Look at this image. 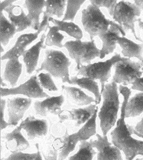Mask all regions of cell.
I'll return each mask as SVG.
<instances>
[{"instance_id":"7a4b0ae2","label":"cell","mask_w":143,"mask_h":160,"mask_svg":"<svg viewBox=\"0 0 143 160\" xmlns=\"http://www.w3.org/2000/svg\"><path fill=\"white\" fill-rule=\"evenodd\" d=\"M102 105L98 117L103 135L107 132L117 123L118 112L120 108L119 94L117 84L112 82L105 85L102 93Z\"/></svg>"},{"instance_id":"4fadbf2b","label":"cell","mask_w":143,"mask_h":160,"mask_svg":"<svg viewBox=\"0 0 143 160\" xmlns=\"http://www.w3.org/2000/svg\"><path fill=\"white\" fill-rule=\"evenodd\" d=\"M97 106L96 104H90L89 106L77 109L64 110L61 115L59 117L60 122L66 120L75 121V126L79 127L82 124H85L94 114Z\"/></svg>"},{"instance_id":"ab89813d","label":"cell","mask_w":143,"mask_h":160,"mask_svg":"<svg viewBox=\"0 0 143 160\" xmlns=\"http://www.w3.org/2000/svg\"><path fill=\"white\" fill-rule=\"evenodd\" d=\"M131 89L143 92V77L137 78L132 84Z\"/></svg>"},{"instance_id":"d6a6232c","label":"cell","mask_w":143,"mask_h":160,"mask_svg":"<svg viewBox=\"0 0 143 160\" xmlns=\"http://www.w3.org/2000/svg\"><path fill=\"white\" fill-rule=\"evenodd\" d=\"M49 31L45 38V45L47 46H55L57 48H64L62 41L64 36L59 32V30L56 26H49Z\"/></svg>"},{"instance_id":"9a60e30c","label":"cell","mask_w":143,"mask_h":160,"mask_svg":"<svg viewBox=\"0 0 143 160\" xmlns=\"http://www.w3.org/2000/svg\"><path fill=\"white\" fill-rule=\"evenodd\" d=\"M22 129V124L11 131L5 134L2 138L5 140V147L11 153L21 152L30 148V143L24 137L21 131Z\"/></svg>"},{"instance_id":"681fc988","label":"cell","mask_w":143,"mask_h":160,"mask_svg":"<svg viewBox=\"0 0 143 160\" xmlns=\"http://www.w3.org/2000/svg\"><path fill=\"white\" fill-rule=\"evenodd\" d=\"M142 70H143V68H142Z\"/></svg>"},{"instance_id":"5b68a950","label":"cell","mask_w":143,"mask_h":160,"mask_svg":"<svg viewBox=\"0 0 143 160\" xmlns=\"http://www.w3.org/2000/svg\"><path fill=\"white\" fill-rule=\"evenodd\" d=\"M69 51L70 58L77 63L76 70H79L82 63L90 64L92 61L100 57L101 50L97 48L95 40H70L64 44Z\"/></svg>"},{"instance_id":"7402d4cb","label":"cell","mask_w":143,"mask_h":160,"mask_svg":"<svg viewBox=\"0 0 143 160\" xmlns=\"http://www.w3.org/2000/svg\"><path fill=\"white\" fill-rule=\"evenodd\" d=\"M22 64L18 58H14L7 61L6 63L2 79L8 82L11 87L15 88L18 78L22 73Z\"/></svg>"},{"instance_id":"1f68e13d","label":"cell","mask_w":143,"mask_h":160,"mask_svg":"<svg viewBox=\"0 0 143 160\" xmlns=\"http://www.w3.org/2000/svg\"><path fill=\"white\" fill-rule=\"evenodd\" d=\"M97 152L90 141H81L77 153L70 157L68 160H93Z\"/></svg>"},{"instance_id":"f546056e","label":"cell","mask_w":143,"mask_h":160,"mask_svg":"<svg viewBox=\"0 0 143 160\" xmlns=\"http://www.w3.org/2000/svg\"><path fill=\"white\" fill-rule=\"evenodd\" d=\"M78 142L80 141L76 132L71 135L66 134L63 137L62 146L59 152L58 160H66L70 153L75 150Z\"/></svg>"},{"instance_id":"e0dca14e","label":"cell","mask_w":143,"mask_h":160,"mask_svg":"<svg viewBox=\"0 0 143 160\" xmlns=\"http://www.w3.org/2000/svg\"><path fill=\"white\" fill-rule=\"evenodd\" d=\"M41 33L37 31L35 33H30L22 34L18 37L13 48L7 51L1 58L2 61L6 59H11L14 58H19L22 56L24 52L26 51V47L33 41L36 40L38 35Z\"/></svg>"},{"instance_id":"603a6c76","label":"cell","mask_w":143,"mask_h":160,"mask_svg":"<svg viewBox=\"0 0 143 160\" xmlns=\"http://www.w3.org/2000/svg\"><path fill=\"white\" fill-rule=\"evenodd\" d=\"M24 7L28 11V18L32 22V28L37 31L39 29L41 26L40 16L42 13L43 8L45 6V1H25Z\"/></svg>"},{"instance_id":"44dd1931","label":"cell","mask_w":143,"mask_h":160,"mask_svg":"<svg viewBox=\"0 0 143 160\" xmlns=\"http://www.w3.org/2000/svg\"><path fill=\"white\" fill-rule=\"evenodd\" d=\"M117 44L121 47V52L124 57L131 58H136L143 65V44H137L125 37H118Z\"/></svg>"},{"instance_id":"d590c367","label":"cell","mask_w":143,"mask_h":160,"mask_svg":"<svg viewBox=\"0 0 143 160\" xmlns=\"http://www.w3.org/2000/svg\"><path fill=\"white\" fill-rule=\"evenodd\" d=\"M90 3L98 7L107 8L109 15L112 16L113 15L114 11L116 5L117 4V1H103V0H92L90 1Z\"/></svg>"},{"instance_id":"83f0119b","label":"cell","mask_w":143,"mask_h":160,"mask_svg":"<svg viewBox=\"0 0 143 160\" xmlns=\"http://www.w3.org/2000/svg\"><path fill=\"white\" fill-rule=\"evenodd\" d=\"M143 112V92H140L128 100L125 108V118L136 117Z\"/></svg>"},{"instance_id":"6da1fadb","label":"cell","mask_w":143,"mask_h":160,"mask_svg":"<svg viewBox=\"0 0 143 160\" xmlns=\"http://www.w3.org/2000/svg\"><path fill=\"white\" fill-rule=\"evenodd\" d=\"M119 91L123 96V102L120 118L117 121L116 127L110 133L112 143L124 152L126 160H133L138 155L143 156V141L132 137L133 128L125 123V108L131 94V89L120 85Z\"/></svg>"},{"instance_id":"bcb514c9","label":"cell","mask_w":143,"mask_h":160,"mask_svg":"<svg viewBox=\"0 0 143 160\" xmlns=\"http://www.w3.org/2000/svg\"><path fill=\"white\" fill-rule=\"evenodd\" d=\"M4 51V49L2 48V46H1V52H2Z\"/></svg>"},{"instance_id":"b9f144b4","label":"cell","mask_w":143,"mask_h":160,"mask_svg":"<svg viewBox=\"0 0 143 160\" xmlns=\"http://www.w3.org/2000/svg\"><path fill=\"white\" fill-rule=\"evenodd\" d=\"M36 148L37 152V156L36 158L34 160H43L42 157L41 155V152H40V147H39V143H36Z\"/></svg>"},{"instance_id":"c3c4849f","label":"cell","mask_w":143,"mask_h":160,"mask_svg":"<svg viewBox=\"0 0 143 160\" xmlns=\"http://www.w3.org/2000/svg\"><path fill=\"white\" fill-rule=\"evenodd\" d=\"M1 160H4V159H2V158H1Z\"/></svg>"},{"instance_id":"7c38bea8","label":"cell","mask_w":143,"mask_h":160,"mask_svg":"<svg viewBox=\"0 0 143 160\" xmlns=\"http://www.w3.org/2000/svg\"><path fill=\"white\" fill-rule=\"evenodd\" d=\"M64 102L63 95L48 97L43 101H36L34 102V109L36 114L41 117H47L49 114L58 115L63 112L61 108Z\"/></svg>"},{"instance_id":"ac0fdd59","label":"cell","mask_w":143,"mask_h":160,"mask_svg":"<svg viewBox=\"0 0 143 160\" xmlns=\"http://www.w3.org/2000/svg\"><path fill=\"white\" fill-rule=\"evenodd\" d=\"M4 11L7 13L11 22L16 28L17 32L22 31L29 27L32 28V22L28 18L21 7L13 5L6 8Z\"/></svg>"},{"instance_id":"3957f363","label":"cell","mask_w":143,"mask_h":160,"mask_svg":"<svg viewBox=\"0 0 143 160\" xmlns=\"http://www.w3.org/2000/svg\"><path fill=\"white\" fill-rule=\"evenodd\" d=\"M82 23L84 31L88 33L91 40L96 36L106 32L110 26H114L120 30L122 36L126 35L122 27L113 21L107 19L99 7L94 5H89L82 12Z\"/></svg>"},{"instance_id":"ffe728a7","label":"cell","mask_w":143,"mask_h":160,"mask_svg":"<svg viewBox=\"0 0 143 160\" xmlns=\"http://www.w3.org/2000/svg\"><path fill=\"white\" fill-rule=\"evenodd\" d=\"M46 38L45 33L42 35L41 40L30 49L26 50L22 54L23 61L26 65V72L31 74L35 70L41 48Z\"/></svg>"},{"instance_id":"836d02e7","label":"cell","mask_w":143,"mask_h":160,"mask_svg":"<svg viewBox=\"0 0 143 160\" xmlns=\"http://www.w3.org/2000/svg\"><path fill=\"white\" fill-rule=\"evenodd\" d=\"M85 2V1H67V8L66 13L63 21L71 20L73 22L78 11L79 10L81 6Z\"/></svg>"},{"instance_id":"d4e9b609","label":"cell","mask_w":143,"mask_h":160,"mask_svg":"<svg viewBox=\"0 0 143 160\" xmlns=\"http://www.w3.org/2000/svg\"><path fill=\"white\" fill-rule=\"evenodd\" d=\"M70 102L78 106H89L95 102V98L86 95L80 88L68 86H62Z\"/></svg>"},{"instance_id":"8d00e7d4","label":"cell","mask_w":143,"mask_h":160,"mask_svg":"<svg viewBox=\"0 0 143 160\" xmlns=\"http://www.w3.org/2000/svg\"><path fill=\"white\" fill-rule=\"evenodd\" d=\"M37 152L35 153H22V152H15L4 160H34L36 158Z\"/></svg>"},{"instance_id":"cb8c5ba5","label":"cell","mask_w":143,"mask_h":160,"mask_svg":"<svg viewBox=\"0 0 143 160\" xmlns=\"http://www.w3.org/2000/svg\"><path fill=\"white\" fill-rule=\"evenodd\" d=\"M62 146V138L53 139L49 137L41 143L40 147L41 153L45 160H58L59 152Z\"/></svg>"},{"instance_id":"52a82bcc","label":"cell","mask_w":143,"mask_h":160,"mask_svg":"<svg viewBox=\"0 0 143 160\" xmlns=\"http://www.w3.org/2000/svg\"><path fill=\"white\" fill-rule=\"evenodd\" d=\"M141 13V10L135 3L126 1L118 2L114 11L113 18L114 22L123 27L124 30H131L136 40L143 42L137 36L135 24Z\"/></svg>"},{"instance_id":"277c9868","label":"cell","mask_w":143,"mask_h":160,"mask_svg":"<svg viewBox=\"0 0 143 160\" xmlns=\"http://www.w3.org/2000/svg\"><path fill=\"white\" fill-rule=\"evenodd\" d=\"M71 62L63 52L54 49H46L45 57L37 72L47 71L52 76L62 80L63 83L70 84L69 67Z\"/></svg>"},{"instance_id":"f1b7e54d","label":"cell","mask_w":143,"mask_h":160,"mask_svg":"<svg viewBox=\"0 0 143 160\" xmlns=\"http://www.w3.org/2000/svg\"><path fill=\"white\" fill-rule=\"evenodd\" d=\"M0 40L2 46H6L9 43V40L15 35L16 32V28L13 26L10 21L5 18L3 13H1L0 16Z\"/></svg>"},{"instance_id":"7dc6e473","label":"cell","mask_w":143,"mask_h":160,"mask_svg":"<svg viewBox=\"0 0 143 160\" xmlns=\"http://www.w3.org/2000/svg\"><path fill=\"white\" fill-rule=\"evenodd\" d=\"M136 160H143V158H137Z\"/></svg>"},{"instance_id":"7bdbcfd3","label":"cell","mask_w":143,"mask_h":160,"mask_svg":"<svg viewBox=\"0 0 143 160\" xmlns=\"http://www.w3.org/2000/svg\"><path fill=\"white\" fill-rule=\"evenodd\" d=\"M134 3L141 9V11H143V1H140V0L135 1Z\"/></svg>"},{"instance_id":"74e56055","label":"cell","mask_w":143,"mask_h":160,"mask_svg":"<svg viewBox=\"0 0 143 160\" xmlns=\"http://www.w3.org/2000/svg\"><path fill=\"white\" fill-rule=\"evenodd\" d=\"M7 101L5 99L1 98L0 101V109H1V130H4L9 126V124L5 120L4 111L5 108Z\"/></svg>"},{"instance_id":"e575fe53","label":"cell","mask_w":143,"mask_h":160,"mask_svg":"<svg viewBox=\"0 0 143 160\" xmlns=\"http://www.w3.org/2000/svg\"><path fill=\"white\" fill-rule=\"evenodd\" d=\"M38 80L43 89L51 92L58 91V89L52 80V76L48 73H41L38 76Z\"/></svg>"},{"instance_id":"d6986e66","label":"cell","mask_w":143,"mask_h":160,"mask_svg":"<svg viewBox=\"0 0 143 160\" xmlns=\"http://www.w3.org/2000/svg\"><path fill=\"white\" fill-rule=\"evenodd\" d=\"M121 32L117 27L110 26L106 32L98 35L102 42V47L101 50L100 58L103 59L107 55L112 54L116 49L117 44V39Z\"/></svg>"},{"instance_id":"4dcf8cb0","label":"cell","mask_w":143,"mask_h":160,"mask_svg":"<svg viewBox=\"0 0 143 160\" xmlns=\"http://www.w3.org/2000/svg\"><path fill=\"white\" fill-rule=\"evenodd\" d=\"M98 108L97 107L95 113L93 115V117L84 124L81 129H79L76 132L80 142L83 141H88L90 138L97 134L96 119L98 115Z\"/></svg>"},{"instance_id":"2e32d148","label":"cell","mask_w":143,"mask_h":160,"mask_svg":"<svg viewBox=\"0 0 143 160\" xmlns=\"http://www.w3.org/2000/svg\"><path fill=\"white\" fill-rule=\"evenodd\" d=\"M67 3L66 0H46L45 11L43 12V17L41 22L39 29L37 31L41 33L46 30L47 27H49V19L52 16H56L58 18H62Z\"/></svg>"},{"instance_id":"f6af8a7d","label":"cell","mask_w":143,"mask_h":160,"mask_svg":"<svg viewBox=\"0 0 143 160\" xmlns=\"http://www.w3.org/2000/svg\"><path fill=\"white\" fill-rule=\"evenodd\" d=\"M2 80H3V79H2V77H1V86H2V87H6L7 85L3 83Z\"/></svg>"},{"instance_id":"ee69618b","label":"cell","mask_w":143,"mask_h":160,"mask_svg":"<svg viewBox=\"0 0 143 160\" xmlns=\"http://www.w3.org/2000/svg\"><path fill=\"white\" fill-rule=\"evenodd\" d=\"M137 22H139V26L140 29H142L143 31V22H142V21L141 20V19H140V18H139V19H138Z\"/></svg>"},{"instance_id":"8fae6325","label":"cell","mask_w":143,"mask_h":160,"mask_svg":"<svg viewBox=\"0 0 143 160\" xmlns=\"http://www.w3.org/2000/svg\"><path fill=\"white\" fill-rule=\"evenodd\" d=\"M7 114L9 126H16L22 119L25 113L32 104V99L21 97L7 98Z\"/></svg>"},{"instance_id":"60d3db41","label":"cell","mask_w":143,"mask_h":160,"mask_svg":"<svg viewBox=\"0 0 143 160\" xmlns=\"http://www.w3.org/2000/svg\"><path fill=\"white\" fill-rule=\"evenodd\" d=\"M15 1H1L0 4V13H3L2 12L6 8L13 5V4L15 2Z\"/></svg>"},{"instance_id":"f35d334b","label":"cell","mask_w":143,"mask_h":160,"mask_svg":"<svg viewBox=\"0 0 143 160\" xmlns=\"http://www.w3.org/2000/svg\"><path fill=\"white\" fill-rule=\"evenodd\" d=\"M132 134L143 138V117L141 120L136 124L134 129H132Z\"/></svg>"},{"instance_id":"9c48e42d","label":"cell","mask_w":143,"mask_h":160,"mask_svg":"<svg viewBox=\"0 0 143 160\" xmlns=\"http://www.w3.org/2000/svg\"><path fill=\"white\" fill-rule=\"evenodd\" d=\"M0 90L1 97L16 95H24L30 98H47L50 97L41 87L36 75L32 76L29 80L17 87H1Z\"/></svg>"},{"instance_id":"8992f818","label":"cell","mask_w":143,"mask_h":160,"mask_svg":"<svg viewBox=\"0 0 143 160\" xmlns=\"http://www.w3.org/2000/svg\"><path fill=\"white\" fill-rule=\"evenodd\" d=\"M119 54H116L111 58L105 62H99L90 63L88 65H82L77 76L88 77L92 80H98L101 85V93L102 95L104 90L105 84L108 81L111 76L112 68L117 62L122 59Z\"/></svg>"},{"instance_id":"484cf974","label":"cell","mask_w":143,"mask_h":160,"mask_svg":"<svg viewBox=\"0 0 143 160\" xmlns=\"http://www.w3.org/2000/svg\"><path fill=\"white\" fill-rule=\"evenodd\" d=\"M69 84L77 85L82 89H84L92 92L95 96V104H98L101 101V93L99 92L97 82L88 77H83L78 78L77 76L71 77Z\"/></svg>"},{"instance_id":"5bb4252c","label":"cell","mask_w":143,"mask_h":160,"mask_svg":"<svg viewBox=\"0 0 143 160\" xmlns=\"http://www.w3.org/2000/svg\"><path fill=\"white\" fill-rule=\"evenodd\" d=\"M22 129L26 132L28 138L33 140L36 138H41L47 134L48 124L45 119H36L35 117H29L21 122Z\"/></svg>"},{"instance_id":"4316f807","label":"cell","mask_w":143,"mask_h":160,"mask_svg":"<svg viewBox=\"0 0 143 160\" xmlns=\"http://www.w3.org/2000/svg\"><path fill=\"white\" fill-rule=\"evenodd\" d=\"M51 22L55 26L58 27L59 31L65 32L70 37H73L77 40H81L83 38V32L79 26L73 22H64L56 20L51 18L49 22Z\"/></svg>"},{"instance_id":"ba28073f","label":"cell","mask_w":143,"mask_h":160,"mask_svg":"<svg viewBox=\"0 0 143 160\" xmlns=\"http://www.w3.org/2000/svg\"><path fill=\"white\" fill-rule=\"evenodd\" d=\"M114 68L115 72L112 81L116 84H122L124 86L133 84L143 74L142 64L132 61L128 58L124 57L114 65Z\"/></svg>"},{"instance_id":"30bf717a","label":"cell","mask_w":143,"mask_h":160,"mask_svg":"<svg viewBox=\"0 0 143 160\" xmlns=\"http://www.w3.org/2000/svg\"><path fill=\"white\" fill-rule=\"evenodd\" d=\"M97 139L91 140L92 146L97 150V160H123L121 150L108 141L107 135L97 134Z\"/></svg>"}]
</instances>
